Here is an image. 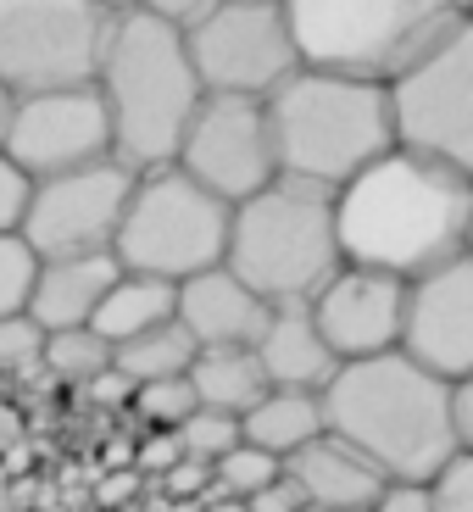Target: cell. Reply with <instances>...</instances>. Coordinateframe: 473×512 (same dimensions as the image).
<instances>
[{
	"instance_id": "obj_42",
	"label": "cell",
	"mask_w": 473,
	"mask_h": 512,
	"mask_svg": "<svg viewBox=\"0 0 473 512\" xmlns=\"http://www.w3.org/2000/svg\"><path fill=\"white\" fill-rule=\"evenodd\" d=\"M340 512H373V507H340Z\"/></svg>"
},
{
	"instance_id": "obj_24",
	"label": "cell",
	"mask_w": 473,
	"mask_h": 512,
	"mask_svg": "<svg viewBox=\"0 0 473 512\" xmlns=\"http://www.w3.org/2000/svg\"><path fill=\"white\" fill-rule=\"evenodd\" d=\"M34 362L62 384H90L95 373L112 368V346H106L90 323H73V329H45L39 334V357Z\"/></svg>"
},
{
	"instance_id": "obj_41",
	"label": "cell",
	"mask_w": 473,
	"mask_h": 512,
	"mask_svg": "<svg viewBox=\"0 0 473 512\" xmlns=\"http://www.w3.org/2000/svg\"><path fill=\"white\" fill-rule=\"evenodd\" d=\"M295 512H323V507H312V501H301V507H295Z\"/></svg>"
},
{
	"instance_id": "obj_25",
	"label": "cell",
	"mask_w": 473,
	"mask_h": 512,
	"mask_svg": "<svg viewBox=\"0 0 473 512\" xmlns=\"http://www.w3.org/2000/svg\"><path fill=\"white\" fill-rule=\"evenodd\" d=\"M173 440H179L184 457H201V462H218L223 451L240 440V418L234 412H218V407H201L195 401L179 423H173Z\"/></svg>"
},
{
	"instance_id": "obj_14",
	"label": "cell",
	"mask_w": 473,
	"mask_h": 512,
	"mask_svg": "<svg viewBox=\"0 0 473 512\" xmlns=\"http://www.w3.org/2000/svg\"><path fill=\"white\" fill-rule=\"evenodd\" d=\"M396 351L440 379L473 373V251L407 279Z\"/></svg>"
},
{
	"instance_id": "obj_15",
	"label": "cell",
	"mask_w": 473,
	"mask_h": 512,
	"mask_svg": "<svg viewBox=\"0 0 473 512\" xmlns=\"http://www.w3.org/2000/svg\"><path fill=\"white\" fill-rule=\"evenodd\" d=\"M401 295L407 279L379 268H362V262H340L318 290L307 295L312 323L329 340V351L340 362L351 357H373V351H390L401 334Z\"/></svg>"
},
{
	"instance_id": "obj_32",
	"label": "cell",
	"mask_w": 473,
	"mask_h": 512,
	"mask_svg": "<svg viewBox=\"0 0 473 512\" xmlns=\"http://www.w3.org/2000/svg\"><path fill=\"white\" fill-rule=\"evenodd\" d=\"M156 485H162V496H201V490L212 485V462L184 457V451H179V457L156 474Z\"/></svg>"
},
{
	"instance_id": "obj_35",
	"label": "cell",
	"mask_w": 473,
	"mask_h": 512,
	"mask_svg": "<svg viewBox=\"0 0 473 512\" xmlns=\"http://www.w3.org/2000/svg\"><path fill=\"white\" fill-rule=\"evenodd\" d=\"M446 418H451V435H457V446L473 451V373H468V379H451Z\"/></svg>"
},
{
	"instance_id": "obj_12",
	"label": "cell",
	"mask_w": 473,
	"mask_h": 512,
	"mask_svg": "<svg viewBox=\"0 0 473 512\" xmlns=\"http://www.w3.org/2000/svg\"><path fill=\"white\" fill-rule=\"evenodd\" d=\"M173 162L229 206L240 195L262 190L279 173L262 101L256 95H212L206 90L201 106L190 112V123H184V140L173 151Z\"/></svg>"
},
{
	"instance_id": "obj_26",
	"label": "cell",
	"mask_w": 473,
	"mask_h": 512,
	"mask_svg": "<svg viewBox=\"0 0 473 512\" xmlns=\"http://www.w3.org/2000/svg\"><path fill=\"white\" fill-rule=\"evenodd\" d=\"M128 407H134V418H140L145 429H173V423L195 407V390H190V379H184V373H167V379L134 384Z\"/></svg>"
},
{
	"instance_id": "obj_18",
	"label": "cell",
	"mask_w": 473,
	"mask_h": 512,
	"mask_svg": "<svg viewBox=\"0 0 473 512\" xmlns=\"http://www.w3.org/2000/svg\"><path fill=\"white\" fill-rule=\"evenodd\" d=\"M251 351L262 362V373H268V384H284V390H323L334 379V368H340V357L329 351V340L312 323L307 301H273Z\"/></svg>"
},
{
	"instance_id": "obj_2",
	"label": "cell",
	"mask_w": 473,
	"mask_h": 512,
	"mask_svg": "<svg viewBox=\"0 0 473 512\" xmlns=\"http://www.w3.org/2000/svg\"><path fill=\"white\" fill-rule=\"evenodd\" d=\"M451 379L418 368L396 346L351 357L318 390L323 429L362 451L384 474V485H423L446 457H457V435L446 418Z\"/></svg>"
},
{
	"instance_id": "obj_23",
	"label": "cell",
	"mask_w": 473,
	"mask_h": 512,
	"mask_svg": "<svg viewBox=\"0 0 473 512\" xmlns=\"http://www.w3.org/2000/svg\"><path fill=\"white\" fill-rule=\"evenodd\" d=\"M195 357V340L184 334L179 318H162L151 329H140L134 340H117L112 346V368L123 379L145 384V379H167V373H184Z\"/></svg>"
},
{
	"instance_id": "obj_34",
	"label": "cell",
	"mask_w": 473,
	"mask_h": 512,
	"mask_svg": "<svg viewBox=\"0 0 473 512\" xmlns=\"http://www.w3.org/2000/svg\"><path fill=\"white\" fill-rule=\"evenodd\" d=\"M173 457H179V440H173V429H145L140 451H134V474H140V479H156Z\"/></svg>"
},
{
	"instance_id": "obj_30",
	"label": "cell",
	"mask_w": 473,
	"mask_h": 512,
	"mask_svg": "<svg viewBox=\"0 0 473 512\" xmlns=\"http://www.w3.org/2000/svg\"><path fill=\"white\" fill-rule=\"evenodd\" d=\"M39 323L28 312H6L0 318V368H23V362L39 357Z\"/></svg>"
},
{
	"instance_id": "obj_8",
	"label": "cell",
	"mask_w": 473,
	"mask_h": 512,
	"mask_svg": "<svg viewBox=\"0 0 473 512\" xmlns=\"http://www.w3.org/2000/svg\"><path fill=\"white\" fill-rule=\"evenodd\" d=\"M117 12L112 0H0V84L12 95L95 84Z\"/></svg>"
},
{
	"instance_id": "obj_19",
	"label": "cell",
	"mask_w": 473,
	"mask_h": 512,
	"mask_svg": "<svg viewBox=\"0 0 473 512\" xmlns=\"http://www.w3.org/2000/svg\"><path fill=\"white\" fill-rule=\"evenodd\" d=\"M112 279H117V256L112 251L39 256L23 312L39 323V329H73V323H90V312L101 307V295H106Z\"/></svg>"
},
{
	"instance_id": "obj_5",
	"label": "cell",
	"mask_w": 473,
	"mask_h": 512,
	"mask_svg": "<svg viewBox=\"0 0 473 512\" xmlns=\"http://www.w3.org/2000/svg\"><path fill=\"white\" fill-rule=\"evenodd\" d=\"M340 234H334V190L290 173H273L262 190L229 206V240L223 268L245 279L262 301H307L340 268Z\"/></svg>"
},
{
	"instance_id": "obj_37",
	"label": "cell",
	"mask_w": 473,
	"mask_h": 512,
	"mask_svg": "<svg viewBox=\"0 0 473 512\" xmlns=\"http://www.w3.org/2000/svg\"><path fill=\"white\" fill-rule=\"evenodd\" d=\"M128 6H140V12H151V17H162V23H195V17L212 6V0H128Z\"/></svg>"
},
{
	"instance_id": "obj_3",
	"label": "cell",
	"mask_w": 473,
	"mask_h": 512,
	"mask_svg": "<svg viewBox=\"0 0 473 512\" xmlns=\"http://www.w3.org/2000/svg\"><path fill=\"white\" fill-rule=\"evenodd\" d=\"M95 95L106 106L117 162H128L134 173L173 162L184 123L206 95L190 67V51H184V28L140 12V6H123L112 39H106L101 73H95Z\"/></svg>"
},
{
	"instance_id": "obj_1",
	"label": "cell",
	"mask_w": 473,
	"mask_h": 512,
	"mask_svg": "<svg viewBox=\"0 0 473 512\" xmlns=\"http://www.w3.org/2000/svg\"><path fill=\"white\" fill-rule=\"evenodd\" d=\"M334 234L346 262L418 279L468 251L473 173L390 145L334 190Z\"/></svg>"
},
{
	"instance_id": "obj_10",
	"label": "cell",
	"mask_w": 473,
	"mask_h": 512,
	"mask_svg": "<svg viewBox=\"0 0 473 512\" xmlns=\"http://www.w3.org/2000/svg\"><path fill=\"white\" fill-rule=\"evenodd\" d=\"M184 51L212 95H262L301 67L279 0H212L195 23H184Z\"/></svg>"
},
{
	"instance_id": "obj_43",
	"label": "cell",
	"mask_w": 473,
	"mask_h": 512,
	"mask_svg": "<svg viewBox=\"0 0 473 512\" xmlns=\"http://www.w3.org/2000/svg\"><path fill=\"white\" fill-rule=\"evenodd\" d=\"M112 6H128V0H112Z\"/></svg>"
},
{
	"instance_id": "obj_28",
	"label": "cell",
	"mask_w": 473,
	"mask_h": 512,
	"mask_svg": "<svg viewBox=\"0 0 473 512\" xmlns=\"http://www.w3.org/2000/svg\"><path fill=\"white\" fill-rule=\"evenodd\" d=\"M423 507L429 512H473V451H457L423 479Z\"/></svg>"
},
{
	"instance_id": "obj_40",
	"label": "cell",
	"mask_w": 473,
	"mask_h": 512,
	"mask_svg": "<svg viewBox=\"0 0 473 512\" xmlns=\"http://www.w3.org/2000/svg\"><path fill=\"white\" fill-rule=\"evenodd\" d=\"M12 101H17V95L6 90V84H0V145H6V123H12Z\"/></svg>"
},
{
	"instance_id": "obj_17",
	"label": "cell",
	"mask_w": 473,
	"mask_h": 512,
	"mask_svg": "<svg viewBox=\"0 0 473 512\" xmlns=\"http://www.w3.org/2000/svg\"><path fill=\"white\" fill-rule=\"evenodd\" d=\"M284 474H290L295 485H301V496H307L312 507H323V512L373 507L379 490H384L379 468H373L351 440L329 435V429H318L312 440H301V446L284 457Z\"/></svg>"
},
{
	"instance_id": "obj_39",
	"label": "cell",
	"mask_w": 473,
	"mask_h": 512,
	"mask_svg": "<svg viewBox=\"0 0 473 512\" xmlns=\"http://www.w3.org/2000/svg\"><path fill=\"white\" fill-rule=\"evenodd\" d=\"M201 512H245V501L229 496V490H218V485H206L201 490Z\"/></svg>"
},
{
	"instance_id": "obj_27",
	"label": "cell",
	"mask_w": 473,
	"mask_h": 512,
	"mask_svg": "<svg viewBox=\"0 0 473 512\" xmlns=\"http://www.w3.org/2000/svg\"><path fill=\"white\" fill-rule=\"evenodd\" d=\"M284 462L273 457V451H262V446H251V440H234L229 451H223L218 462H212V485L218 490H229V496H251L256 485H268L273 474H279Z\"/></svg>"
},
{
	"instance_id": "obj_31",
	"label": "cell",
	"mask_w": 473,
	"mask_h": 512,
	"mask_svg": "<svg viewBox=\"0 0 473 512\" xmlns=\"http://www.w3.org/2000/svg\"><path fill=\"white\" fill-rule=\"evenodd\" d=\"M28 173L12 162V156L0 151V234H12L23 223V206H28Z\"/></svg>"
},
{
	"instance_id": "obj_22",
	"label": "cell",
	"mask_w": 473,
	"mask_h": 512,
	"mask_svg": "<svg viewBox=\"0 0 473 512\" xmlns=\"http://www.w3.org/2000/svg\"><path fill=\"white\" fill-rule=\"evenodd\" d=\"M162 318H173V279L117 268V279L101 295V307L90 312V329L101 334L106 346H117V340H134L140 329H151Z\"/></svg>"
},
{
	"instance_id": "obj_7",
	"label": "cell",
	"mask_w": 473,
	"mask_h": 512,
	"mask_svg": "<svg viewBox=\"0 0 473 512\" xmlns=\"http://www.w3.org/2000/svg\"><path fill=\"white\" fill-rule=\"evenodd\" d=\"M223 240H229V201L195 184L179 162H162L134 173V190L112 234V256L128 273H156L179 284L223 262Z\"/></svg>"
},
{
	"instance_id": "obj_16",
	"label": "cell",
	"mask_w": 473,
	"mask_h": 512,
	"mask_svg": "<svg viewBox=\"0 0 473 512\" xmlns=\"http://www.w3.org/2000/svg\"><path fill=\"white\" fill-rule=\"evenodd\" d=\"M173 318L195 346H251L268 323V301L245 279H234L223 262H212L173 284Z\"/></svg>"
},
{
	"instance_id": "obj_13",
	"label": "cell",
	"mask_w": 473,
	"mask_h": 512,
	"mask_svg": "<svg viewBox=\"0 0 473 512\" xmlns=\"http://www.w3.org/2000/svg\"><path fill=\"white\" fill-rule=\"evenodd\" d=\"M0 151L12 156L28 179L67 173V167L112 156V128H106V106H101V95H95V84L17 95Z\"/></svg>"
},
{
	"instance_id": "obj_38",
	"label": "cell",
	"mask_w": 473,
	"mask_h": 512,
	"mask_svg": "<svg viewBox=\"0 0 473 512\" xmlns=\"http://www.w3.org/2000/svg\"><path fill=\"white\" fill-rule=\"evenodd\" d=\"M373 512H429L423 507V485H384Z\"/></svg>"
},
{
	"instance_id": "obj_36",
	"label": "cell",
	"mask_w": 473,
	"mask_h": 512,
	"mask_svg": "<svg viewBox=\"0 0 473 512\" xmlns=\"http://www.w3.org/2000/svg\"><path fill=\"white\" fill-rule=\"evenodd\" d=\"M84 390H90L95 407H128V396H134V379H123L117 368H106V373H95Z\"/></svg>"
},
{
	"instance_id": "obj_11",
	"label": "cell",
	"mask_w": 473,
	"mask_h": 512,
	"mask_svg": "<svg viewBox=\"0 0 473 512\" xmlns=\"http://www.w3.org/2000/svg\"><path fill=\"white\" fill-rule=\"evenodd\" d=\"M134 190V167L101 156V162L45 173L28 184V206L17 234L34 256H73V251H112L117 218Z\"/></svg>"
},
{
	"instance_id": "obj_9",
	"label": "cell",
	"mask_w": 473,
	"mask_h": 512,
	"mask_svg": "<svg viewBox=\"0 0 473 512\" xmlns=\"http://www.w3.org/2000/svg\"><path fill=\"white\" fill-rule=\"evenodd\" d=\"M384 101L401 151L473 173V17L384 78Z\"/></svg>"
},
{
	"instance_id": "obj_29",
	"label": "cell",
	"mask_w": 473,
	"mask_h": 512,
	"mask_svg": "<svg viewBox=\"0 0 473 512\" xmlns=\"http://www.w3.org/2000/svg\"><path fill=\"white\" fill-rule=\"evenodd\" d=\"M34 268H39V256L28 251L23 234H0V318L6 312H23L28 307V284H34Z\"/></svg>"
},
{
	"instance_id": "obj_6",
	"label": "cell",
	"mask_w": 473,
	"mask_h": 512,
	"mask_svg": "<svg viewBox=\"0 0 473 512\" xmlns=\"http://www.w3.org/2000/svg\"><path fill=\"white\" fill-rule=\"evenodd\" d=\"M301 67L390 78L418 51L446 39L473 0H279Z\"/></svg>"
},
{
	"instance_id": "obj_4",
	"label": "cell",
	"mask_w": 473,
	"mask_h": 512,
	"mask_svg": "<svg viewBox=\"0 0 473 512\" xmlns=\"http://www.w3.org/2000/svg\"><path fill=\"white\" fill-rule=\"evenodd\" d=\"M273 134V162L290 179L340 190L351 173L396 145L384 78L329 73V67H295L284 84L262 95Z\"/></svg>"
},
{
	"instance_id": "obj_33",
	"label": "cell",
	"mask_w": 473,
	"mask_h": 512,
	"mask_svg": "<svg viewBox=\"0 0 473 512\" xmlns=\"http://www.w3.org/2000/svg\"><path fill=\"white\" fill-rule=\"evenodd\" d=\"M301 501H307V496H301V485H295V479L279 468L268 485H256L251 496H245V512H295Z\"/></svg>"
},
{
	"instance_id": "obj_20",
	"label": "cell",
	"mask_w": 473,
	"mask_h": 512,
	"mask_svg": "<svg viewBox=\"0 0 473 512\" xmlns=\"http://www.w3.org/2000/svg\"><path fill=\"white\" fill-rule=\"evenodd\" d=\"M323 429V407L318 390H284V384H268L251 407L240 412V440L273 451V457H290L301 440H312Z\"/></svg>"
},
{
	"instance_id": "obj_21",
	"label": "cell",
	"mask_w": 473,
	"mask_h": 512,
	"mask_svg": "<svg viewBox=\"0 0 473 512\" xmlns=\"http://www.w3.org/2000/svg\"><path fill=\"white\" fill-rule=\"evenodd\" d=\"M184 379H190V390H195L201 407L234 412V418L268 390V373H262V362H256L251 346H195Z\"/></svg>"
}]
</instances>
